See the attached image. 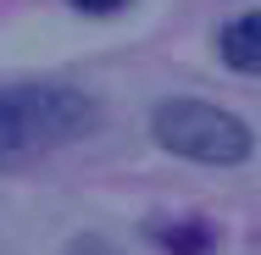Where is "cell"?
Wrapping results in <instances>:
<instances>
[{
    "label": "cell",
    "mask_w": 261,
    "mask_h": 255,
    "mask_svg": "<svg viewBox=\"0 0 261 255\" xmlns=\"http://www.w3.org/2000/svg\"><path fill=\"white\" fill-rule=\"evenodd\" d=\"M95 122V100L61 83H22L0 89V172L34 166L56 145H72Z\"/></svg>",
    "instance_id": "6da1fadb"
},
{
    "label": "cell",
    "mask_w": 261,
    "mask_h": 255,
    "mask_svg": "<svg viewBox=\"0 0 261 255\" xmlns=\"http://www.w3.org/2000/svg\"><path fill=\"white\" fill-rule=\"evenodd\" d=\"M161 150L184 155V161H206V166H233L250 155V128L239 117H228L222 105L206 100H167L156 105V122H150Z\"/></svg>",
    "instance_id": "7a4b0ae2"
},
{
    "label": "cell",
    "mask_w": 261,
    "mask_h": 255,
    "mask_svg": "<svg viewBox=\"0 0 261 255\" xmlns=\"http://www.w3.org/2000/svg\"><path fill=\"white\" fill-rule=\"evenodd\" d=\"M222 61L239 67V72H261V11L222 28Z\"/></svg>",
    "instance_id": "3957f363"
},
{
    "label": "cell",
    "mask_w": 261,
    "mask_h": 255,
    "mask_svg": "<svg viewBox=\"0 0 261 255\" xmlns=\"http://www.w3.org/2000/svg\"><path fill=\"white\" fill-rule=\"evenodd\" d=\"M161 244L172 255H206L211 250V233L206 228H189V233H161Z\"/></svg>",
    "instance_id": "277c9868"
},
{
    "label": "cell",
    "mask_w": 261,
    "mask_h": 255,
    "mask_svg": "<svg viewBox=\"0 0 261 255\" xmlns=\"http://www.w3.org/2000/svg\"><path fill=\"white\" fill-rule=\"evenodd\" d=\"M72 6H78V11H122V6H128V0H72Z\"/></svg>",
    "instance_id": "5b68a950"
},
{
    "label": "cell",
    "mask_w": 261,
    "mask_h": 255,
    "mask_svg": "<svg viewBox=\"0 0 261 255\" xmlns=\"http://www.w3.org/2000/svg\"><path fill=\"white\" fill-rule=\"evenodd\" d=\"M72 255H117V250H111V244H100V239H78V244H72Z\"/></svg>",
    "instance_id": "8992f818"
}]
</instances>
